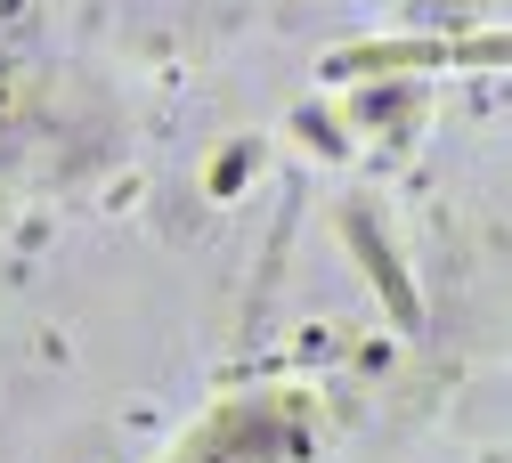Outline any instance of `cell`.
<instances>
[{
	"label": "cell",
	"mask_w": 512,
	"mask_h": 463,
	"mask_svg": "<svg viewBox=\"0 0 512 463\" xmlns=\"http://www.w3.org/2000/svg\"><path fill=\"white\" fill-rule=\"evenodd\" d=\"M350 236H358V252H366V269L382 277V293L399 301V317H415V293H407V277L391 269V260H382V236H374V220H366V212H350Z\"/></svg>",
	"instance_id": "cell-1"
}]
</instances>
